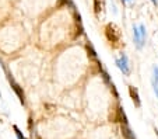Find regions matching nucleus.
<instances>
[{
    "label": "nucleus",
    "mask_w": 158,
    "mask_h": 139,
    "mask_svg": "<svg viewBox=\"0 0 158 139\" xmlns=\"http://www.w3.org/2000/svg\"><path fill=\"white\" fill-rule=\"evenodd\" d=\"M123 1H132V0H123Z\"/></svg>",
    "instance_id": "nucleus-9"
},
{
    "label": "nucleus",
    "mask_w": 158,
    "mask_h": 139,
    "mask_svg": "<svg viewBox=\"0 0 158 139\" xmlns=\"http://www.w3.org/2000/svg\"><path fill=\"white\" fill-rule=\"evenodd\" d=\"M14 131H16V135H17V138H18V139H25V138H24V135L20 132V129L17 128V127H14Z\"/></svg>",
    "instance_id": "nucleus-7"
},
{
    "label": "nucleus",
    "mask_w": 158,
    "mask_h": 139,
    "mask_svg": "<svg viewBox=\"0 0 158 139\" xmlns=\"http://www.w3.org/2000/svg\"><path fill=\"white\" fill-rule=\"evenodd\" d=\"M153 87H154V93H155V96L158 98V68L157 66H154L153 68Z\"/></svg>",
    "instance_id": "nucleus-4"
},
{
    "label": "nucleus",
    "mask_w": 158,
    "mask_h": 139,
    "mask_svg": "<svg viewBox=\"0 0 158 139\" xmlns=\"http://www.w3.org/2000/svg\"><path fill=\"white\" fill-rule=\"evenodd\" d=\"M116 65H118V68L123 72V75H129L130 73V66H129V60H127V56L125 54L120 55V58L116 59Z\"/></svg>",
    "instance_id": "nucleus-2"
},
{
    "label": "nucleus",
    "mask_w": 158,
    "mask_h": 139,
    "mask_svg": "<svg viewBox=\"0 0 158 139\" xmlns=\"http://www.w3.org/2000/svg\"><path fill=\"white\" fill-rule=\"evenodd\" d=\"M151 1H153V3H154V4H155V6L158 4V0H151Z\"/></svg>",
    "instance_id": "nucleus-8"
},
{
    "label": "nucleus",
    "mask_w": 158,
    "mask_h": 139,
    "mask_svg": "<svg viewBox=\"0 0 158 139\" xmlns=\"http://www.w3.org/2000/svg\"><path fill=\"white\" fill-rule=\"evenodd\" d=\"M133 37H134V44L139 49L143 48V45L146 42V38H147V32H146V27L140 24L139 27L133 25Z\"/></svg>",
    "instance_id": "nucleus-1"
},
{
    "label": "nucleus",
    "mask_w": 158,
    "mask_h": 139,
    "mask_svg": "<svg viewBox=\"0 0 158 139\" xmlns=\"http://www.w3.org/2000/svg\"><path fill=\"white\" fill-rule=\"evenodd\" d=\"M129 93H130V97H132L133 103L136 104V107H140L141 106V103H140V98H139V91H137V89H134V87H129Z\"/></svg>",
    "instance_id": "nucleus-3"
},
{
    "label": "nucleus",
    "mask_w": 158,
    "mask_h": 139,
    "mask_svg": "<svg viewBox=\"0 0 158 139\" xmlns=\"http://www.w3.org/2000/svg\"><path fill=\"white\" fill-rule=\"evenodd\" d=\"M122 131H123V135L126 136V139H136V136L133 135V132L130 131V128L127 125H123L122 127Z\"/></svg>",
    "instance_id": "nucleus-5"
},
{
    "label": "nucleus",
    "mask_w": 158,
    "mask_h": 139,
    "mask_svg": "<svg viewBox=\"0 0 158 139\" xmlns=\"http://www.w3.org/2000/svg\"><path fill=\"white\" fill-rule=\"evenodd\" d=\"M13 83V89L16 90V93L18 94V97H20V100H21V103L24 104V93L21 91V89H20V86L17 84V83H14V82H11Z\"/></svg>",
    "instance_id": "nucleus-6"
}]
</instances>
